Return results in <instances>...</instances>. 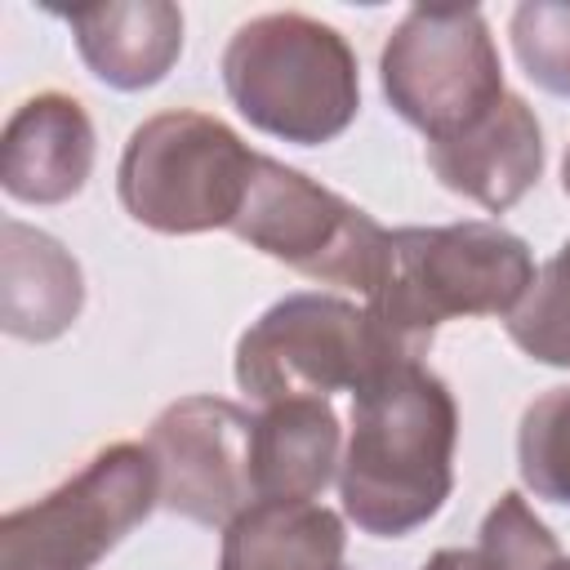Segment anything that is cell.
<instances>
[{"label": "cell", "instance_id": "cell-1", "mask_svg": "<svg viewBox=\"0 0 570 570\" xmlns=\"http://www.w3.org/2000/svg\"><path fill=\"white\" fill-rule=\"evenodd\" d=\"M459 410L423 365H387L352 392V432L338 463L343 512L374 539L432 521L454 485Z\"/></svg>", "mask_w": 570, "mask_h": 570}, {"label": "cell", "instance_id": "cell-2", "mask_svg": "<svg viewBox=\"0 0 570 570\" xmlns=\"http://www.w3.org/2000/svg\"><path fill=\"white\" fill-rule=\"evenodd\" d=\"M530 281V245L499 223L396 227L365 312L396 361H423L441 321L512 316Z\"/></svg>", "mask_w": 570, "mask_h": 570}, {"label": "cell", "instance_id": "cell-3", "mask_svg": "<svg viewBox=\"0 0 570 570\" xmlns=\"http://www.w3.org/2000/svg\"><path fill=\"white\" fill-rule=\"evenodd\" d=\"M223 85L254 129L298 147L338 138L361 107V76L347 40L330 22L294 9L258 13L232 31Z\"/></svg>", "mask_w": 570, "mask_h": 570}, {"label": "cell", "instance_id": "cell-4", "mask_svg": "<svg viewBox=\"0 0 570 570\" xmlns=\"http://www.w3.org/2000/svg\"><path fill=\"white\" fill-rule=\"evenodd\" d=\"M254 165L258 151H249L218 116L160 111L129 134L116 187L120 205L142 227L191 236L236 223Z\"/></svg>", "mask_w": 570, "mask_h": 570}, {"label": "cell", "instance_id": "cell-5", "mask_svg": "<svg viewBox=\"0 0 570 570\" xmlns=\"http://www.w3.org/2000/svg\"><path fill=\"white\" fill-rule=\"evenodd\" d=\"M151 508H160L156 459L116 441L45 499L4 512L0 570H94Z\"/></svg>", "mask_w": 570, "mask_h": 570}, {"label": "cell", "instance_id": "cell-6", "mask_svg": "<svg viewBox=\"0 0 570 570\" xmlns=\"http://www.w3.org/2000/svg\"><path fill=\"white\" fill-rule=\"evenodd\" d=\"M405 365L387 352L365 307L338 294H285L236 343V383L258 405L356 392L379 370Z\"/></svg>", "mask_w": 570, "mask_h": 570}, {"label": "cell", "instance_id": "cell-7", "mask_svg": "<svg viewBox=\"0 0 570 570\" xmlns=\"http://www.w3.org/2000/svg\"><path fill=\"white\" fill-rule=\"evenodd\" d=\"M379 76L392 111L423 138L463 129L508 94L494 36L472 4L405 9L383 45Z\"/></svg>", "mask_w": 570, "mask_h": 570}, {"label": "cell", "instance_id": "cell-8", "mask_svg": "<svg viewBox=\"0 0 570 570\" xmlns=\"http://www.w3.org/2000/svg\"><path fill=\"white\" fill-rule=\"evenodd\" d=\"M240 240L263 249L267 258L325 281L352 285L370 294L379 285L387 258V227H379L365 209L343 200L338 191L312 183L307 174L258 151L249 196L232 223Z\"/></svg>", "mask_w": 570, "mask_h": 570}, {"label": "cell", "instance_id": "cell-9", "mask_svg": "<svg viewBox=\"0 0 570 570\" xmlns=\"http://www.w3.org/2000/svg\"><path fill=\"white\" fill-rule=\"evenodd\" d=\"M160 508L196 525H232L254 503V419L223 396H183L147 432Z\"/></svg>", "mask_w": 570, "mask_h": 570}, {"label": "cell", "instance_id": "cell-10", "mask_svg": "<svg viewBox=\"0 0 570 570\" xmlns=\"http://www.w3.org/2000/svg\"><path fill=\"white\" fill-rule=\"evenodd\" d=\"M428 165L454 196L503 214L534 187L543 169V129L525 98L503 94L463 129L428 138Z\"/></svg>", "mask_w": 570, "mask_h": 570}, {"label": "cell", "instance_id": "cell-11", "mask_svg": "<svg viewBox=\"0 0 570 570\" xmlns=\"http://www.w3.org/2000/svg\"><path fill=\"white\" fill-rule=\"evenodd\" d=\"M94 169V125L67 94L27 98L0 138V183L13 200L58 205L85 187Z\"/></svg>", "mask_w": 570, "mask_h": 570}, {"label": "cell", "instance_id": "cell-12", "mask_svg": "<svg viewBox=\"0 0 570 570\" xmlns=\"http://www.w3.org/2000/svg\"><path fill=\"white\" fill-rule=\"evenodd\" d=\"M67 27L85 67L111 89H147L169 76L183 53V13L165 0L71 9Z\"/></svg>", "mask_w": 570, "mask_h": 570}, {"label": "cell", "instance_id": "cell-13", "mask_svg": "<svg viewBox=\"0 0 570 570\" xmlns=\"http://www.w3.org/2000/svg\"><path fill=\"white\" fill-rule=\"evenodd\" d=\"M343 463V428L330 401L294 396L254 419V503L316 499Z\"/></svg>", "mask_w": 570, "mask_h": 570}, {"label": "cell", "instance_id": "cell-14", "mask_svg": "<svg viewBox=\"0 0 570 570\" xmlns=\"http://www.w3.org/2000/svg\"><path fill=\"white\" fill-rule=\"evenodd\" d=\"M85 303V281L76 258L45 232L4 218L0 249V325L13 338L49 343L58 338Z\"/></svg>", "mask_w": 570, "mask_h": 570}, {"label": "cell", "instance_id": "cell-15", "mask_svg": "<svg viewBox=\"0 0 570 570\" xmlns=\"http://www.w3.org/2000/svg\"><path fill=\"white\" fill-rule=\"evenodd\" d=\"M343 521L316 499H258L223 534L218 570H343Z\"/></svg>", "mask_w": 570, "mask_h": 570}, {"label": "cell", "instance_id": "cell-16", "mask_svg": "<svg viewBox=\"0 0 570 570\" xmlns=\"http://www.w3.org/2000/svg\"><path fill=\"white\" fill-rule=\"evenodd\" d=\"M508 338L530 361L570 370V236L534 272L525 298L508 316Z\"/></svg>", "mask_w": 570, "mask_h": 570}, {"label": "cell", "instance_id": "cell-17", "mask_svg": "<svg viewBox=\"0 0 570 570\" xmlns=\"http://www.w3.org/2000/svg\"><path fill=\"white\" fill-rule=\"evenodd\" d=\"M521 481L552 503H570V387H552L525 405L517 432Z\"/></svg>", "mask_w": 570, "mask_h": 570}, {"label": "cell", "instance_id": "cell-18", "mask_svg": "<svg viewBox=\"0 0 570 570\" xmlns=\"http://www.w3.org/2000/svg\"><path fill=\"white\" fill-rule=\"evenodd\" d=\"M472 557L476 570H557L566 561L548 525L525 508L517 490L499 494V503L485 512Z\"/></svg>", "mask_w": 570, "mask_h": 570}, {"label": "cell", "instance_id": "cell-19", "mask_svg": "<svg viewBox=\"0 0 570 570\" xmlns=\"http://www.w3.org/2000/svg\"><path fill=\"white\" fill-rule=\"evenodd\" d=\"M512 49L539 89L570 98V4H548V0L517 4Z\"/></svg>", "mask_w": 570, "mask_h": 570}, {"label": "cell", "instance_id": "cell-20", "mask_svg": "<svg viewBox=\"0 0 570 570\" xmlns=\"http://www.w3.org/2000/svg\"><path fill=\"white\" fill-rule=\"evenodd\" d=\"M419 570H476V557L463 552V548H441V552H432Z\"/></svg>", "mask_w": 570, "mask_h": 570}, {"label": "cell", "instance_id": "cell-21", "mask_svg": "<svg viewBox=\"0 0 570 570\" xmlns=\"http://www.w3.org/2000/svg\"><path fill=\"white\" fill-rule=\"evenodd\" d=\"M561 187H566V196H570V147H566V160H561Z\"/></svg>", "mask_w": 570, "mask_h": 570}, {"label": "cell", "instance_id": "cell-22", "mask_svg": "<svg viewBox=\"0 0 570 570\" xmlns=\"http://www.w3.org/2000/svg\"><path fill=\"white\" fill-rule=\"evenodd\" d=\"M557 570H570V561H561V566H557Z\"/></svg>", "mask_w": 570, "mask_h": 570}]
</instances>
